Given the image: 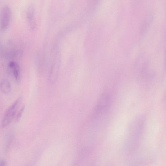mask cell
<instances>
[{"mask_svg":"<svg viewBox=\"0 0 166 166\" xmlns=\"http://www.w3.org/2000/svg\"><path fill=\"white\" fill-rule=\"evenodd\" d=\"M7 163L6 161L4 160H2L0 162V166H4L6 165Z\"/></svg>","mask_w":166,"mask_h":166,"instance_id":"9c48e42d","label":"cell"},{"mask_svg":"<svg viewBox=\"0 0 166 166\" xmlns=\"http://www.w3.org/2000/svg\"><path fill=\"white\" fill-rule=\"evenodd\" d=\"M154 16L152 13H149L146 16L144 19L141 28V32L145 34L148 31L153 21Z\"/></svg>","mask_w":166,"mask_h":166,"instance_id":"8992f818","label":"cell"},{"mask_svg":"<svg viewBox=\"0 0 166 166\" xmlns=\"http://www.w3.org/2000/svg\"><path fill=\"white\" fill-rule=\"evenodd\" d=\"M20 97L18 98L5 112L2 122V128L6 127L11 122L16 114L18 107L21 101Z\"/></svg>","mask_w":166,"mask_h":166,"instance_id":"6da1fadb","label":"cell"},{"mask_svg":"<svg viewBox=\"0 0 166 166\" xmlns=\"http://www.w3.org/2000/svg\"><path fill=\"white\" fill-rule=\"evenodd\" d=\"M11 16V10L10 7L6 5L2 8L1 12V28L4 31L8 27Z\"/></svg>","mask_w":166,"mask_h":166,"instance_id":"3957f363","label":"cell"},{"mask_svg":"<svg viewBox=\"0 0 166 166\" xmlns=\"http://www.w3.org/2000/svg\"><path fill=\"white\" fill-rule=\"evenodd\" d=\"M1 89L4 94H9L12 90V87L9 81L7 80H3L1 84Z\"/></svg>","mask_w":166,"mask_h":166,"instance_id":"52a82bcc","label":"cell"},{"mask_svg":"<svg viewBox=\"0 0 166 166\" xmlns=\"http://www.w3.org/2000/svg\"><path fill=\"white\" fill-rule=\"evenodd\" d=\"M59 54H57L51 63L49 70V82L50 84H53L56 82L58 77L60 68V60Z\"/></svg>","mask_w":166,"mask_h":166,"instance_id":"7a4b0ae2","label":"cell"},{"mask_svg":"<svg viewBox=\"0 0 166 166\" xmlns=\"http://www.w3.org/2000/svg\"><path fill=\"white\" fill-rule=\"evenodd\" d=\"M9 67L14 75L15 80L17 82L20 83L21 79V73L19 65L16 62L12 61L9 63Z\"/></svg>","mask_w":166,"mask_h":166,"instance_id":"5b68a950","label":"cell"},{"mask_svg":"<svg viewBox=\"0 0 166 166\" xmlns=\"http://www.w3.org/2000/svg\"><path fill=\"white\" fill-rule=\"evenodd\" d=\"M165 66L166 69V50L165 53Z\"/></svg>","mask_w":166,"mask_h":166,"instance_id":"30bf717a","label":"cell"},{"mask_svg":"<svg viewBox=\"0 0 166 166\" xmlns=\"http://www.w3.org/2000/svg\"><path fill=\"white\" fill-rule=\"evenodd\" d=\"M28 23L31 30H35L36 26L35 16V9L33 6L31 5L28 8L27 13Z\"/></svg>","mask_w":166,"mask_h":166,"instance_id":"277c9868","label":"cell"},{"mask_svg":"<svg viewBox=\"0 0 166 166\" xmlns=\"http://www.w3.org/2000/svg\"><path fill=\"white\" fill-rule=\"evenodd\" d=\"M25 107L24 106H23V107L22 108V109H21L20 110L19 113H18L16 117V120L17 121H19L20 119V118L21 116H22V115L24 111V110L25 109Z\"/></svg>","mask_w":166,"mask_h":166,"instance_id":"ba28073f","label":"cell"}]
</instances>
